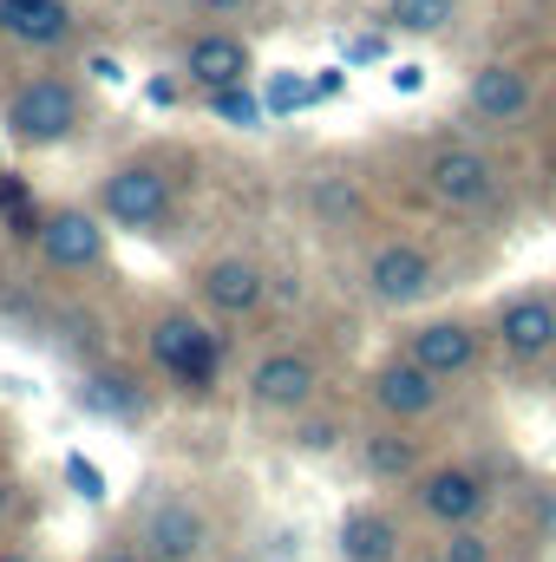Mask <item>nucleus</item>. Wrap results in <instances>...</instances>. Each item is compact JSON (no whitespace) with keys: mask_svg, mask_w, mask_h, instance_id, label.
Returning <instances> with one entry per match:
<instances>
[{"mask_svg":"<svg viewBox=\"0 0 556 562\" xmlns=\"http://www.w3.org/2000/svg\"><path fill=\"white\" fill-rule=\"evenodd\" d=\"M73 125H79V92L66 79H26L7 99V132L20 144H59L73 138Z\"/></svg>","mask_w":556,"mask_h":562,"instance_id":"nucleus-1","label":"nucleus"},{"mask_svg":"<svg viewBox=\"0 0 556 562\" xmlns=\"http://www.w3.org/2000/svg\"><path fill=\"white\" fill-rule=\"evenodd\" d=\"M138 543L151 562H197L210 543V517L190 497H157L138 524Z\"/></svg>","mask_w":556,"mask_h":562,"instance_id":"nucleus-2","label":"nucleus"},{"mask_svg":"<svg viewBox=\"0 0 556 562\" xmlns=\"http://www.w3.org/2000/svg\"><path fill=\"white\" fill-rule=\"evenodd\" d=\"M151 353H157V367L177 373L190 393H203V386L216 380V334L197 327L190 314H164V321L151 327Z\"/></svg>","mask_w":556,"mask_h":562,"instance_id":"nucleus-3","label":"nucleus"},{"mask_svg":"<svg viewBox=\"0 0 556 562\" xmlns=\"http://www.w3.org/2000/svg\"><path fill=\"white\" fill-rule=\"evenodd\" d=\"M99 210L125 229H151L164 210H170V177L157 164H125L99 183Z\"/></svg>","mask_w":556,"mask_h":562,"instance_id":"nucleus-4","label":"nucleus"},{"mask_svg":"<svg viewBox=\"0 0 556 562\" xmlns=\"http://www.w3.org/2000/svg\"><path fill=\"white\" fill-rule=\"evenodd\" d=\"M367 288H374V301H387V307H413L419 294L432 288V256L413 249V243H387V249H374V262H367Z\"/></svg>","mask_w":556,"mask_h":562,"instance_id":"nucleus-5","label":"nucleus"},{"mask_svg":"<svg viewBox=\"0 0 556 562\" xmlns=\"http://www.w3.org/2000/svg\"><path fill=\"white\" fill-rule=\"evenodd\" d=\"M314 386H321V373H314L308 353H269V360H256V373H249V393H256L263 413H294V406H308Z\"/></svg>","mask_w":556,"mask_h":562,"instance_id":"nucleus-6","label":"nucleus"},{"mask_svg":"<svg viewBox=\"0 0 556 562\" xmlns=\"http://www.w3.org/2000/svg\"><path fill=\"white\" fill-rule=\"evenodd\" d=\"M425 183H432V196L438 203H452V210H478V203H491V164L478 157V150H438L432 164H425Z\"/></svg>","mask_w":556,"mask_h":562,"instance_id":"nucleus-7","label":"nucleus"},{"mask_svg":"<svg viewBox=\"0 0 556 562\" xmlns=\"http://www.w3.org/2000/svg\"><path fill=\"white\" fill-rule=\"evenodd\" d=\"M498 340L518 353V360H544L556 347V307L544 294H518L498 307Z\"/></svg>","mask_w":556,"mask_h":562,"instance_id":"nucleus-8","label":"nucleus"},{"mask_svg":"<svg viewBox=\"0 0 556 562\" xmlns=\"http://www.w3.org/2000/svg\"><path fill=\"white\" fill-rule=\"evenodd\" d=\"M374 406L393 419H425L438 406V373H425L419 360H393L374 373Z\"/></svg>","mask_w":556,"mask_h":562,"instance_id":"nucleus-9","label":"nucleus"},{"mask_svg":"<svg viewBox=\"0 0 556 562\" xmlns=\"http://www.w3.org/2000/svg\"><path fill=\"white\" fill-rule=\"evenodd\" d=\"M40 249H46L53 269H92L105 256V236H99V223L86 210H59V216L40 223Z\"/></svg>","mask_w":556,"mask_h":562,"instance_id":"nucleus-10","label":"nucleus"},{"mask_svg":"<svg viewBox=\"0 0 556 562\" xmlns=\"http://www.w3.org/2000/svg\"><path fill=\"white\" fill-rule=\"evenodd\" d=\"M485 477L478 471H458V464H445V471H432L425 484H419V504H425V517H438V524H471L478 510H485Z\"/></svg>","mask_w":556,"mask_h":562,"instance_id":"nucleus-11","label":"nucleus"},{"mask_svg":"<svg viewBox=\"0 0 556 562\" xmlns=\"http://www.w3.org/2000/svg\"><path fill=\"white\" fill-rule=\"evenodd\" d=\"M0 33L20 46H66L73 13H66V0H0Z\"/></svg>","mask_w":556,"mask_h":562,"instance_id":"nucleus-12","label":"nucleus"},{"mask_svg":"<svg viewBox=\"0 0 556 562\" xmlns=\"http://www.w3.org/2000/svg\"><path fill=\"white\" fill-rule=\"evenodd\" d=\"M425 373H465L471 360H478V327H465V321H425L413 334V353Z\"/></svg>","mask_w":556,"mask_h":562,"instance_id":"nucleus-13","label":"nucleus"},{"mask_svg":"<svg viewBox=\"0 0 556 562\" xmlns=\"http://www.w3.org/2000/svg\"><path fill=\"white\" fill-rule=\"evenodd\" d=\"M465 99H471V112H478V119L511 125V119H524V112H531V79H524L518 66H485V72L465 86Z\"/></svg>","mask_w":556,"mask_h":562,"instance_id":"nucleus-14","label":"nucleus"},{"mask_svg":"<svg viewBox=\"0 0 556 562\" xmlns=\"http://www.w3.org/2000/svg\"><path fill=\"white\" fill-rule=\"evenodd\" d=\"M197 288H203V301H210V307H223V314H249V307L263 301L269 276H263L256 262L230 256V262H210V269L197 276Z\"/></svg>","mask_w":556,"mask_h":562,"instance_id":"nucleus-15","label":"nucleus"},{"mask_svg":"<svg viewBox=\"0 0 556 562\" xmlns=\"http://www.w3.org/2000/svg\"><path fill=\"white\" fill-rule=\"evenodd\" d=\"M184 72L197 79V86H236L243 72H249V46L243 40H230V33H203V40H190V53H184Z\"/></svg>","mask_w":556,"mask_h":562,"instance_id":"nucleus-16","label":"nucleus"},{"mask_svg":"<svg viewBox=\"0 0 556 562\" xmlns=\"http://www.w3.org/2000/svg\"><path fill=\"white\" fill-rule=\"evenodd\" d=\"M393 550H400V530L380 510H354L341 524V557L347 562H393Z\"/></svg>","mask_w":556,"mask_h":562,"instance_id":"nucleus-17","label":"nucleus"},{"mask_svg":"<svg viewBox=\"0 0 556 562\" xmlns=\"http://www.w3.org/2000/svg\"><path fill=\"white\" fill-rule=\"evenodd\" d=\"M452 7L458 0H387V20L400 33H438V26H452Z\"/></svg>","mask_w":556,"mask_h":562,"instance_id":"nucleus-18","label":"nucleus"},{"mask_svg":"<svg viewBox=\"0 0 556 562\" xmlns=\"http://www.w3.org/2000/svg\"><path fill=\"white\" fill-rule=\"evenodd\" d=\"M367 471H374V477H407V471H413V438L380 431V438L367 445Z\"/></svg>","mask_w":556,"mask_h":562,"instance_id":"nucleus-19","label":"nucleus"},{"mask_svg":"<svg viewBox=\"0 0 556 562\" xmlns=\"http://www.w3.org/2000/svg\"><path fill=\"white\" fill-rule=\"evenodd\" d=\"M210 112H216L223 125H256L263 105H256V99L243 92V79H236V86H216V92H210Z\"/></svg>","mask_w":556,"mask_h":562,"instance_id":"nucleus-20","label":"nucleus"},{"mask_svg":"<svg viewBox=\"0 0 556 562\" xmlns=\"http://www.w3.org/2000/svg\"><path fill=\"white\" fill-rule=\"evenodd\" d=\"M86 406H99V413H138V393H132V380H92Z\"/></svg>","mask_w":556,"mask_h":562,"instance_id":"nucleus-21","label":"nucleus"},{"mask_svg":"<svg viewBox=\"0 0 556 562\" xmlns=\"http://www.w3.org/2000/svg\"><path fill=\"white\" fill-rule=\"evenodd\" d=\"M445 562H491V543L471 537L465 524H452V543H445Z\"/></svg>","mask_w":556,"mask_h":562,"instance_id":"nucleus-22","label":"nucleus"},{"mask_svg":"<svg viewBox=\"0 0 556 562\" xmlns=\"http://www.w3.org/2000/svg\"><path fill=\"white\" fill-rule=\"evenodd\" d=\"M294 105H308V86H294V79H276V92H269V112H294Z\"/></svg>","mask_w":556,"mask_h":562,"instance_id":"nucleus-23","label":"nucleus"},{"mask_svg":"<svg viewBox=\"0 0 556 562\" xmlns=\"http://www.w3.org/2000/svg\"><path fill=\"white\" fill-rule=\"evenodd\" d=\"M66 471H73V484H79V497H105V484H99V471H92L86 458H66Z\"/></svg>","mask_w":556,"mask_h":562,"instance_id":"nucleus-24","label":"nucleus"},{"mask_svg":"<svg viewBox=\"0 0 556 562\" xmlns=\"http://www.w3.org/2000/svg\"><path fill=\"white\" fill-rule=\"evenodd\" d=\"M380 53H387V40H380V33H360V40L347 46V59H380Z\"/></svg>","mask_w":556,"mask_h":562,"instance_id":"nucleus-25","label":"nucleus"},{"mask_svg":"<svg viewBox=\"0 0 556 562\" xmlns=\"http://www.w3.org/2000/svg\"><path fill=\"white\" fill-rule=\"evenodd\" d=\"M86 72H92V79H105V86H119V79H125V72H119V59H105V53H92V66H86Z\"/></svg>","mask_w":556,"mask_h":562,"instance_id":"nucleus-26","label":"nucleus"},{"mask_svg":"<svg viewBox=\"0 0 556 562\" xmlns=\"http://www.w3.org/2000/svg\"><path fill=\"white\" fill-rule=\"evenodd\" d=\"M301 445H308V451H334V425H308Z\"/></svg>","mask_w":556,"mask_h":562,"instance_id":"nucleus-27","label":"nucleus"},{"mask_svg":"<svg viewBox=\"0 0 556 562\" xmlns=\"http://www.w3.org/2000/svg\"><path fill=\"white\" fill-rule=\"evenodd\" d=\"M334 92H341V72H321V79L308 86V99H334Z\"/></svg>","mask_w":556,"mask_h":562,"instance_id":"nucleus-28","label":"nucleus"},{"mask_svg":"<svg viewBox=\"0 0 556 562\" xmlns=\"http://www.w3.org/2000/svg\"><path fill=\"white\" fill-rule=\"evenodd\" d=\"M419 79H425L419 66H393V86H400V92H419Z\"/></svg>","mask_w":556,"mask_h":562,"instance_id":"nucleus-29","label":"nucleus"},{"mask_svg":"<svg viewBox=\"0 0 556 562\" xmlns=\"http://www.w3.org/2000/svg\"><path fill=\"white\" fill-rule=\"evenodd\" d=\"M92 562H151V557H144V550H119V543H112V550H99Z\"/></svg>","mask_w":556,"mask_h":562,"instance_id":"nucleus-30","label":"nucleus"},{"mask_svg":"<svg viewBox=\"0 0 556 562\" xmlns=\"http://www.w3.org/2000/svg\"><path fill=\"white\" fill-rule=\"evenodd\" d=\"M203 13H230V7H243V0H197Z\"/></svg>","mask_w":556,"mask_h":562,"instance_id":"nucleus-31","label":"nucleus"},{"mask_svg":"<svg viewBox=\"0 0 556 562\" xmlns=\"http://www.w3.org/2000/svg\"><path fill=\"white\" fill-rule=\"evenodd\" d=\"M0 562H33L26 550H0Z\"/></svg>","mask_w":556,"mask_h":562,"instance_id":"nucleus-32","label":"nucleus"},{"mask_svg":"<svg viewBox=\"0 0 556 562\" xmlns=\"http://www.w3.org/2000/svg\"><path fill=\"white\" fill-rule=\"evenodd\" d=\"M7 504H13V484H0V517H7Z\"/></svg>","mask_w":556,"mask_h":562,"instance_id":"nucleus-33","label":"nucleus"}]
</instances>
